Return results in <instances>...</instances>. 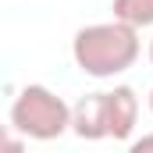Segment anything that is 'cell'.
Here are the masks:
<instances>
[{"instance_id":"1","label":"cell","mask_w":153,"mask_h":153,"mask_svg":"<svg viewBox=\"0 0 153 153\" xmlns=\"http://www.w3.org/2000/svg\"><path fill=\"white\" fill-rule=\"evenodd\" d=\"M143 53V39L139 29L128 22H96L78 29L71 39V57H75L78 71L89 78H114L125 75Z\"/></svg>"},{"instance_id":"2","label":"cell","mask_w":153,"mask_h":153,"mask_svg":"<svg viewBox=\"0 0 153 153\" xmlns=\"http://www.w3.org/2000/svg\"><path fill=\"white\" fill-rule=\"evenodd\" d=\"M11 128L36 143L61 139L64 132H71V107L53 89L32 82L18 89V96L11 100Z\"/></svg>"},{"instance_id":"3","label":"cell","mask_w":153,"mask_h":153,"mask_svg":"<svg viewBox=\"0 0 153 153\" xmlns=\"http://www.w3.org/2000/svg\"><path fill=\"white\" fill-rule=\"evenodd\" d=\"M139 125V96L132 85L107 89V135L114 143H132V132Z\"/></svg>"},{"instance_id":"4","label":"cell","mask_w":153,"mask_h":153,"mask_svg":"<svg viewBox=\"0 0 153 153\" xmlns=\"http://www.w3.org/2000/svg\"><path fill=\"white\" fill-rule=\"evenodd\" d=\"M71 132L85 143L111 139L107 135V93H85L71 107Z\"/></svg>"},{"instance_id":"5","label":"cell","mask_w":153,"mask_h":153,"mask_svg":"<svg viewBox=\"0 0 153 153\" xmlns=\"http://www.w3.org/2000/svg\"><path fill=\"white\" fill-rule=\"evenodd\" d=\"M111 11H114V18L135 25V29H150L153 25V0H114Z\"/></svg>"},{"instance_id":"6","label":"cell","mask_w":153,"mask_h":153,"mask_svg":"<svg viewBox=\"0 0 153 153\" xmlns=\"http://www.w3.org/2000/svg\"><path fill=\"white\" fill-rule=\"evenodd\" d=\"M146 150H153V132L139 135V139H132V153H146Z\"/></svg>"},{"instance_id":"7","label":"cell","mask_w":153,"mask_h":153,"mask_svg":"<svg viewBox=\"0 0 153 153\" xmlns=\"http://www.w3.org/2000/svg\"><path fill=\"white\" fill-rule=\"evenodd\" d=\"M146 57H150V64H153V39H150V46H146Z\"/></svg>"},{"instance_id":"8","label":"cell","mask_w":153,"mask_h":153,"mask_svg":"<svg viewBox=\"0 0 153 153\" xmlns=\"http://www.w3.org/2000/svg\"><path fill=\"white\" fill-rule=\"evenodd\" d=\"M150 114H153V89H150Z\"/></svg>"}]
</instances>
